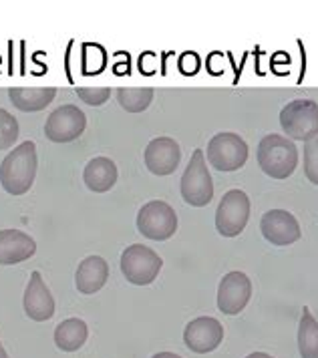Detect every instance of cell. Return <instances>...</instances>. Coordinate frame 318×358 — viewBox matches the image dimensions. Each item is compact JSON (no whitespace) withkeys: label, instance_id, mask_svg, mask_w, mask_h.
Wrapping results in <instances>:
<instances>
[{"label":"cell","instance_id":"6da1fadb","mask_svg":"<svg viewBox=\"0 0 318 358\" xmlns=\"http://www.w3.org/2000/svg\"><path fill=\"white\" fill-rule=\"evenodd\" d=\"M36 145L32 141H22L15 147L0 163V185L8 196H25L31 192L36 178Z\"/></svg>","mask_w":318,"mask_h":358},{"label":"cell","instance_id":"7a4b0ae2","mask_svg":"<svg viewBox=\"0 0 318 358\" xmlns=\"http://www.w3.org/2000/svg\"><path fill=\"white\" fill-rule=\"evenodd\" d=\"M258 165L272 179H288L298 165V147L292 139L268 133L258 143Z\"/></svg>","mask_w":318,"mask_h":358},{"label":"cell","instance_id":"3957f363","mask_svg":"<svg viewBox=\"0 0 318 358\" xmlns=\"http://www.w3.org/2000/svg\"><path fill=\"white\" fill-rule=\"evenodd\" d=\"M179 192L184 201L191 208H206L214 197V181L207 171L204 149H195L179 181Z\"/></svg>","mask_w":318,"mask_h":358},{"label":"cell","instance_id":"277c9868","mask_svg":"<svg viewBox=\"0 0 318 358\" xmlns=\"http://www.w3.org/2000/svg\"><path fill=\"white\" fill-rule=\"evenodd\" d=\"M280 127L292 141H310L318 135V103L312 99L290 101L280 111Z\"/></svg>","mask_w":318,"mask_h":358},{"label":"cell","instance_id":"5b68a950","mask_svg":"<svg viewBox=\"0 0 318 358\" xmlns=\"http://www.w3.org/2000/svg\"><path fill=\"white\" fill-rule=\"evenodd\" d=\"M207 162L218 171H238L248 162V143L238 133L222 131L207 141Z\"/></svg>","mask_w":318,"mask_h":358},{"label":"cell","instance_id":"8992f818","mask_svg":"<svg viewBox=\"0 0 318 358\" xmlns=\"http://www.w3.org/2000/svg\"><path fill=\"white\" fill-rule=\"evenodd\" d=\"M163 268V260L144 244L127 245L121 254V272L133 286H149Z\"/></svg>","mask_w":318,"mask_h":358},{"label":"cell","instance_id":"52a82bcc","mask_svg":"<svg viewBox=\"0 0 318 358\" xmlns=\"http://www.w3.org/2000/svg\"><path fill=\"white\" fill-rule=\"evenodd\" d=\"M135 224H137V231L144 238L165 242L174 238V234L177 231V213L167 201L153 199V201H147L139 210Z\"/></svg>","mask_w":318,"mask_h":358},{"label":"cell","instance_id":"ba28073f","mask_svg":"<svg viewBox=\"0 0 318 358\" xmlns=\"http://www.w3.org/2000/svg\"><path fill=\"white\" fill-rule=\"evenodd\" d=\"M250 220V197L242 189H230L220 199L216 210V229L223 238L240 236Z\"/></svg>","mask_w":318,"mask_h":358},{"label":"cell","instance_id":"9c48e42d","mask_svg":"<svg viewBox=\"0 0 318 358\" xmlns=\"http://www.w3.org/2000/svg\"><path fill=\"white\" fill-rule=\"evenodd\" d=\"M87 127V115L77 105H63L48 115L45 135L53 143H71L79 139Z\"/></svg>","mask_w":318,"mask_h":358},{"label":"cell","instance_id":"30bf717a","mask_svg":"<svg viewBox=\"0 0 318 358\" xmlns=\"http://www.w3.org/2000/svg\"><path fill=\"white\" fill-rule=\"evenodd\" d=\"M260 231L266 242L278 245V248L292 245L303 236L298 220L286 210H270L264 213L260 220Z\"/></svg>","mask_w":318,"mask_h":358},{"label":"cell","instance_id":"8fae6325","mask_svg":"<svg viewBox=\"0 0 318 358\" xmlns=\"http://www.w3.org/2000/svg\"><path fill=\"white\" fill-rule=\"evenodd\" d=\"M252 298V282L244 272H228L218 286V310L236 316Z\"/></svg>","mask_w":318,"mask_h":358},{"label":"cell","instance_id":"7c38bea8","mask_svg":"<svg viewBox=\"0 0 318 358\" xmlns=\"http://www.w3.org/2000/svg\"><path fill=\"white\" fill-rule=\"evenodd\" d=\"M223 341V326L218 318L200 316L193 318L184 330V342L195 355H207L216 350Z\"/></svg>","mask_w":318,"mask_h":358},{"label":"cell","instance_id":"4fadbf2b","mask_svg":"<svg viewBox=\"0 0 318 358\" xmlns=\"http://www.w3.org/2000/svg\"><path fill=\"white\" fill-rule=\"evenodd\" d=\"M145 167L153 176H172L181 162V149L179 143L172 137H158L151 139L144 151Z\"/></svg>","mask_w":318,"mask_h":358},{"label":"cell","instance_id":"5bb4252c","mask_svg":"<svg viewBox=\"0 0 318 358\" xmlns=\"http://www.w3.org/2000/svg\"><path fill=\"white\" fill-rule=\"evenodd\" d=\"M25 314L34 322H47L55 316V298L43 282L41 272H32L22 298Z\"/></svg>","mask_w":318,"mask_h":358},{"label":"cell","instance_id":"9a60e30c","mask_svg":"<svg viewBox=\"0 0 318 358\" xmlns=\"http://www.w3.org/2000/svg\"><path fill=\"white\" fill-rule=\"evenodd\" d=\"M36 242L20 229H0V266H15L34 256Z\"/></svg>","mask_w":318,"mask_h":358},{"label":"cell","instance_id":"2e32d148","mask_svg":"<svg viewBox=\"0 0 318 358\" xmlns=\"http://www.w3.org/2000/svg\"><path fill=\"white\" fill-rule=\"evenodd\" d=\"M109 280V264L101 256H89L81 262L75 272V286L81 294H97Z\"/></svg>","mask_w":318,"mask_h":358},{"label":"cell","instance_id":"e0dca14e","mask_svg":"<svg viewBox=\"0 0 318 358\" xmlns=\"http://www.w3.org/2000/svg\"><path fill=\"white\" fill-rule=\"evenodd\" d=\"M119 178L117 165L109 157H93L83 169V181L85 185L95 192V194H105L115 187Z\"/></svg>","mask_w":318,"mask_h":358},{"label":"cell","instance_id":"ac0fdd59","mask_svg":"<svg viewBox=\"0 0 318 358\" xmlns=\"http://www.w3.org/2000/svg\"><path fill=\"white\" fill-rule=\"evenodd\" d=\"M11 103L15 105L18 111L25 113H36L47 109L48 105L57 97V89L55 87H34V89H27V87H13L8 91Z\"/></svg>","mask_w":318,"mask_h":358},{"label":"cell","instance_id":"d6986e66","mask_svg":"<svg viewBox=\"0 0 318 358\" xmlns=\"http://www.w3.org/2000/svg\"><path fill=\"white\" fill-rule=\"evenodd\" d=\"M89 338L87 322L81 318H67L55 328V344L63 352H77Z\"/></svg>","mask_w":318,"mask_h":358},{"label":"cell","instance_id":"ffe728a7","mask_svg":"<svg viewBox=\"0 0 318 358\" xmlns=\"http://www.w3.org/2000/svg\"><path fill=\"white\" fill-rule=\"evenodd\" d=\"M298 350L303 358H318V322L308 306H304L303 316H300Z\"/></svg>","mask_w":318,"mask_h":358},{"label":"cell","instance_id":"44dd1931","mask_svg":"<svg viewBox=\"0 0 318 358\" xmlns=\"http://www.w3.org/2000/svg\"><path fill=\"white\" fill-rule=\"evenodd\" d=\"M153 95L155 93L149 87H144V89H125V87H121L117 91V101L127 113H144L145 109L151 105Z\"/></svg>","mask_w":318,"mask_h":358},{"label":"cell","instance_id":"7402d4cb","mask_svg":"<svg viewBox=\"0 0 318 358\" xmlns=\"http://www.w3.org/2000/svg\"><path fill=\"white\" fill-rule=\"evenodd\" d=\"M18 135H20V131H18L16 117L0 107V151L15 147Z\"/></svg>","mask_w":318,"mask_h":358},{"label":"cell","instance_id":"603a6c76","mask_svg":"<svg viewBox=\"0 0 318 358\" xmlns=\"http://www.w3.org/2000/svg\"><path fill=\"white\" fill-rule=\"evenodd\" d=\"M304 173L310 183L318 185V135L304 143Z\"/></svg>","mask_w":318,"mask_h":358},{"label":"cell","instance_id":"cb8c5ba5","mask_svg":"<svg viewBox=\"0 0 318 358\" xmlns=\"http://www.w3.org/2000/svg\"><path fill=\"white\" fill-rule=\"evenodd\" d=\"M77 95L81 101H85L91 107H101L111 97V89L109 87H81L77 89Z\"/></svg>","mask_w":318,"mask_h":358},{"label":"cell","instance_id":"d4e9b609","mask_svg":"<svg viewBox=\"0 0 318 358\" xmlns=\"http://www.w3.org/2000/svg\"><path fill=\"white\" fill-rule=\"evenodd\" d=\"M151 358H181L179 355H175V352H158V355H153Z\"/></svg>","mask_w":318,"mask_h":358},{"label":"cell","instance_id":"484cf974","mask_svg":"<svg viewBox=\"0 0 318 358\" xmlns=\"http://www.w3.org/2000/svg\"><path fill=\"white\" fill-rule=\"evenodd\" d=\"M246 358H272L270 355H266V352H252V355H248Z\"/></svg>","mask_w":318,"mask_h":358},{"label":"cell","instance_id":"4316f807","mask_svg":"<svg viewBox=\"0 0 318 358\" xmlns=\"http://www.w3.org/2000/svg\"><path fill=\"white\" fill-rule=\"evenodd\" d=\"M0 358H8V355H6V350H4L2 344H0Z\"/></svg>","mask_w":318,"mask_h":358}]
</instances>
